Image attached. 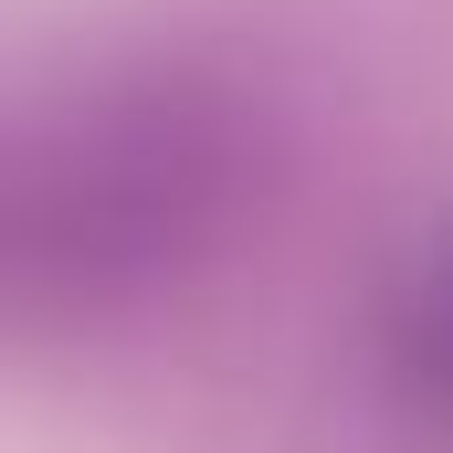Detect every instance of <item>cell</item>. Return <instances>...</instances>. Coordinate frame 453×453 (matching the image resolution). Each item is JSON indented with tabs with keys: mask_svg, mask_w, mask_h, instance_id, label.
<instances>
[{
	"mask_svg": "<svg viewBox=\"0 0 453 453\" xmlns=\"http://www.w3.org/2000/svg\"><path fill=\"white\" fill-rule=\"evenodd\" d=\"M242 201V127L211 96H116L64 127L11 201V274L42 306H127L211 253Z\"/></svg>",
	"mask_w": 453,
	"mask_h": 453,
	"instance_id": "cell-1",
	"label": "cell"
},
{
	"mask_svg": "<svg viewBox=\"0 0 453 453\" xmlns=\"http://www.w3.org/2000/svg\"><path fill=\"white\" fill-rule=\"evenodd\" d=\"M380 390L401 401L411 433L453 443V232L390 285V317H380Z\"/></svg>",
	"mask_w": 453,
	"mask_h": 453,
	"instance_id": "cell-2",
	"label": "cell"
}]
</instances>
